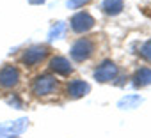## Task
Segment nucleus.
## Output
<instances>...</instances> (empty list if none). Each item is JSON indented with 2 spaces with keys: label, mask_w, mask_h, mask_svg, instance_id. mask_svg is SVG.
<instances>
[{
  "label": "nucleus",
  "mask_w": 151,
  "mask_h": 138,
  "mask_svg": "<svg viewBox=\"0 0 151 138\" xmlns=\"http://www.w3.org/2000/svg\"><path fill=\"white\" fill-rule=\"evenodd\" d=\"M57 89V80L52 75H39L32 82V92L36 96H48Z\"/></svg>",
  "instance_id": "obj_1"
},
{
  "label": "nucleus",
  "mask_w": 151,
  "mask_h": 138,
  "mask_svg": "<svg viewBox=\"0 0 151 138\" xmlns=\"http://www.w3.org/2000/svg\"><path fill=\"white\" fill-rule=\"evenodd\" d=\"M93 51H94V43L87 37H82L71 46V58L77 62H84L93 55Z\"/></svg>",
  "instance_id": "obj_2"
},
{
  "label": "nucleus",
  "mask_w": 151,
  "mask_h": 138,
  "mask_svg": "<svg viewBox=\"0 0 151 138\" xmlns=\"http://www.w3.org/2000/svg\"><path fill=\"white\" fill-rule=\"evenodd\" d=\"M29 127V119L22 117L16 120H9L0 124V138H9V136H18Z\"/></svg>",
  "instance_id": "obj_3"
},
{
  "label": "nucleus",
  "mask_w": 151,
  "mask_h": 138,
  "mask_svg": "<svg viewBox=\"0 0 151 138\" xmlns=\"http://www.w3.org/2000/svg\"><path fill=\"white\" fill-rule=\"evenodd\" d=\"M116 76H117V65L112 60H105L103 64H100L96 67V71H94V80L100 82V83L112 82Z\"/></svg>",
  "instance_id": "obj_4"
},
{
  "label": "nucleus",
  "mask_w": 151,
  "mask_h": 138,
  "mask_svg": "<svg viewBox=\"0 0 151 138\" xmlns=\"http://www.w3.org/2000/svg\"><path fill=\"white\" fill-rule=\"evenodd\" d=\"M20 82V71L14 65H4L0 69V87L4 89H13Z\"/></svg>",
  "instance_id": "obj_5"
},
{
  "label": "nucleus",
  "mask_w": 151,
  "mask_h": 138,
  "mask_svg": "<svg viewBox=\"0 0 151 138\" xmlns=\"http://www.w3.org/2000/svg\"><path fill=\"white\" fill-rule=\"evenodd\" d=\"M48 55V50L45 48V46H30V48H27L25 51H23V55H22V62L25 64V65H36V64H39L45 57Z\"/></svg>",
  "instance_id": "obj_6"
},
{
  "label": "nucleus",
  "mask_w": 151,
  "mask_h": 138,
  "mask_svg": "<svg viewBox=\"0 0 151 138\" xmlns=\"http://www.w3.org/2000/svg\"><path fill=\"white\" fill-rule=\"evenodd\" d=\"M94 27V18L89 13H77L71 18V28L78 34H84Z\"/></svg>",
  "instance_id": "obj_7"
},
{
  "label": "nucleus",
  "mask_w": 151,
  "mask_h": 138,
  "mask_svg": "<svg viewBox=\"0 0 151 138\" xmlns=\"http://www.w3.org/2000/svg\"><path fill=\"white\" fill-rule=\"evenodd\" d=\"M89 92H91V85L84 80H73L68 83V94L73 99H80V97L87 96Z\"/></svg>",
  "instance_id": "obj_8"
},
{
  "label": "nucleus",
  "mask_w": 151,
  "mask_h": 138,
  "mask_svg": "<svg viewBox=\"0 0 151 138\" xmlns=\"http://www.w3.org/2000/svg\"><path fill=\"white\" fill-rule=\"evenodd\" d=\"M50 67H52L53 73L62 75V76H66V75H69V73L73 71V67H71L69 60L64 58V57H53L52 62H50Z\"/></svg>",
  "instance_id": "obj_9"
},
{
  "label": "nucleus",
  "mask_w": 151,
  "mask_h": 138,
  "mask_svg": "<svg viewBox=\"0 0 151 138\" xmlns=\"http://www.w3.org/2000/svg\"><path fill=\"white\" fill-rule=\"evenodd\" d=\"M123 9H124L123 0H103L101 2V11L107 16H117Z\"/></svg>",
  "instance_id": "obj_10"
},
{
  "label": "nucleus",
  "mask_w": 151,
  "mask_h": 138,
  "mask_svg": "<svg viewBox=\"0 0 151 138\" xmlns=\"http://www.w3.org/2000/svg\"><path fill=\"white\" fill-rule=\"evenodd\" d=\"M133 85L135 87H147L151 85V69L149 67H140L133 75Z\"/></svg>",
  "instance_id": "obj_11"
},
{
  "label": "nucleus",
  "mask_w": 151,
  "mask_h": 138,
  "mask_svg": "<svg viewBox=\"0 0 151 138\" xmlns=\"http://www.w3.org/2000/svg\"><path fill=\"white\" fill-rule=\"evenodd\" d=\"M142 101H144V99H142L139 94H126L124 97H121V99L117 101V106H119L121 110H133V108H137Z\"/></svg>",
  "instance_id": "obj_12"
},
{
  "label": "nucleus",
  "mask_w": 151,
  "mask_h": 138,
  "mask_svg": "<svg viewBox=\"0 0 151 138\" xmlns=\"http://www.w3.org/2000/svg\"><path fill=\"white\" fill-rule=\"evenodd\" d=\"M64 32H66V23H64V21H57L55 25H52V28H50V32H48V41L52 43V41H55V39H60V37L64 36Z\"/></svg>",
  "instance_id": "obj_13"
},
{
  "label": "nucleus",
  "mask_w": 151,
  "mask_h": 138,
  "mask_svg": "<svg viewBox=\"0 0 151 138\" xmlns=\"http://www.w3.org/2000/svg\"><path fill=\"white\" fill-rule=\"evenodd\" d=\"M6 101H7V105H11V106H13V108H16V110L23 108V101H22V99H20V96H16V94L9 96Z\"/></svg>",
  "instance_id": "obj_14"
},
{
  "label": "nucleus",
  "mask_w": 151,
  "mask_h": 138,
  "mask_svg": "<svg viewBox=\"0 0 151 138\" xmlns=\"http://www.w3.org/2000/svg\"><path fill=\"white\" fill-rule=\"evenodd\" d=\"M140 55H142V58H146V60L151 62V39L146 41V43L142 44V48H140Z\"/></svg>",
  "instance_id": "obj_15"
},
{
  "label": "nucleus",
  "mask_w": 151,
  "mask_h": 138,
  "mask_svg": "<svg viewBox=\"0 0 151 138\" xmlns=\"http://www.w3.org/2000/svg\"><path fill=\"white\" fill-rule=\"evenodd\" d=\"M91 0H68V9H78V7H82L84 4H89Z\"/></svg>",
  "instance_id": "obj_16"
},
{
  "label": "nucleus",
  "mask_w": 151,
  "mask_h": 138,
  "mask_svg": "<svg viewBox=\"0 0 151 138\" xmlns=\"http://www.w3.org/2000/svg\"><path fill=\"white\" fill-rule=\"evenodd\" d=\"M30 4H45V0H29Z\"/></svg>",
  "instance_id": "obj_17"
},
{
  "label": "nucleus",
  "mask_w": 151,
  "mask_h": 138,
  "mask_svg": "<svg viewBox=\"0 0 151 138\" xmlns=\"http://www.w3.org/2000/svg\"><path fill=\"white\" fill-rule=\"evenodd\" d=\"M9 138H18V136H9Z\"/></svg>",
  "instance_id": "obj_18"
}]
</instances>
